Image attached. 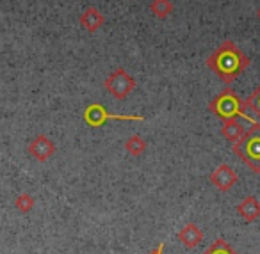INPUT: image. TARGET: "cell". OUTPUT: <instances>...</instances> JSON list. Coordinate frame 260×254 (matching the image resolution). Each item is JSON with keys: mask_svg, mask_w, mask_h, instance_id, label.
I'll list each match as a JSON object with an SVG mask.
<instances>
[{"mask_svg": "<svg viewBox=\"0 0 260 254\" xmlns=\"http://www.w3.org/2000/svg\"><path fill=\"white\" fill-rule=\"evenodd\" d=\"M207 66L224 84H232L249 66V57L234 43L226 40L207 57Z\"/></svg>", "mask_w": 260, "mask_h": 254, "instance_id": "1", "label": "cell"}, {"mask_svg": "<svg viewBox=\"0 0 260 254\" xmlns=\"http://www.w3.org/2000/svg\"><path fill=\"white\" fill-rule=\"evenodd\" d=\"M209 111L214 116H217L221 121L230 118H242L248 123H255L251 119V116L248 114V108L244 107V101L241 100V96L232 87H224L214 100H210Z\"/></svg>", "mask_w": 260, "mask_h": 254, "instance_id": "2", "label": "cell"}, {"mask_svg": "<svg viewBox=\"0 0 260 254\" xmlns=\"http://www.w3.org/2000/svg\"><path fill=\"white\" fill-rule=\"evenodd\" d=\"M232 151L251 169L255 174L260 172V123H251V128L242 133L237 142L232 144Z\"/></svg>", "mask_w": 260, "mask_h": 254, "instance_id": "3", "label": "cell"}, {"mask_svg": "<svg viewBox=\"0 0 260 254\" xmlns=\"http://www.w3.org/2000/svg\"><path fill=\"white\" fill-rule=\"evenodd\" d=\"M138 82L134 77H130L125 68H118L105 79L104 87L116 98V100H125L132 91L136 89Z\"/></svg>", "mask_w": 260, "mask_h": 254, "instance_id": "4", "label": "cell"}, {"mask_svg": "<svg viewBox=\"0 0 260 254\" xmlns=\"http://www.w3.org/2000/svg\"><path fill=\"white\" fill-rule=\"evenodd\" d=\"M109 119H119V121H145V116H125V114H111V112L105 111L104 105L100 103H93L84 111V121L89 126L94 128H100L104 126L105 121Z\"/></svg>", "mask_w": 260, "mask_h": 254, "instance_id": "5", "label": "cell"}, {"mask_svg": "<svg viewBox=\"0 0 260 254\" xmlns=\"http://www.w3.org/2000/svg\"><path fill=\"white\" fill-rule=\"evenodd\" d=\"M210 183L214 185V189H217L219 192H228L239 183V174L234 171V167L228 164H219L209 176Z\"/></svg>", "mask_w": 260, "mask_h": 254, "instance_id": "6", "label": "cell"}, {"mask_svg": "<svg viewBox=\"0 0 260 254\" xmlns=\"http://www.w3.org/2000/svg\"><path fill=\"white\" fill-rule=\"evenodd\" d=\"M29 153L36 158L38 162H45L55 153V146L48 137L45 135H38L36 139L30 142L29 146Z\"/></svg>", "mask_w": 260, "mask_h": 254, "instance_id": "7", "label": "cell"}, {"mask_svg": "<svg viewBox=\"0 0 260 254\" xmlns=\"http://www.w3.org/2000/svg\"><path fill=\"white\" fill-rule=\"evenodd\" d=\"M237 213L248 224L260 219V201L255 196H246L241 203L237 204Z\"/></svg>", "mask_w": 260, "mask_h": 254, "instance_id": "8", "label": "cell"}, {"mask_svg": "<svg viewBox=\"0 0 260 254\" xmlns=\"http://www.w3.org/2000/svg\"><path fill=\"white\" fill-rule=\"evenodd\" d=\"M177 236H178V240H180V242L187 247V249H194V247H198L200 243H202L203 231L198 228V224H194V222H189V224H185L184 228L178 231Z\"/></svg>", "mask_w": 260, "mask_h": 254, "instance_id": "9", "label": "cell"}, {"mask_svg": "<svg viewBox=\"0 0 260 254\" xmlns=\"http://www.w3.org/2000/svg\"><path fill=\"white\" fill-rule=\"evenodd\" d=\"M79 22L84 30H87V32H96V30L105 23V16L100 13V9L91 6V8H87L86 11L80 15Z\"/></svg>", "mask_w": 260, "mask_h": 254, "instance_id": "10", "label": "cell"}, {"mask_svg": "<svg viewBox=\"0 0 260 254\" xmlns=\"http://www.w3.org/2000/svg\"><path fill=\"white\" fill-rule=\"evenodd\" d=\"M244 126L239 123V118H230V119H223V126H221V133L228 142H237L239 139L244 133Z\"/></svg>", "mask_w": 260, "mask_h": 254, "instance_id": "11", "label": "cell"}, {"mask_svg": "<svg viewBox=\"0 0 260 254\" xmlns=\"http://www.w3.org/2000/svg\"><path fill=\"white\" fill-rule=\"evenodd\" d=\"M173 11L175 6L171 0H152L150 2V13L159 20H166Z\"/></svg>", "mask_w": 260, "mask_h": 254, "instance_id": "12", "label": "cell"}, {"mask_svg": "<svg viewBox=\"0 0 260 254\" xmlns=\"http://www.w3.org/2000/svg\"><path fill=\"white\" fill-rule=\"evenodd\" d=\"M125 150L126 153H130L132 157H141L143 153L146 151V140L143 139L141 135H130L125 142Z\"/></svg>", "mask_w": 260, "mask_h": 254, "instance_id": "13", "label": "cell"}, {"mask_svg": "<svg viewBox=\"0 0 260 254\" xmlns=\"http://www.w3.org/2000/svg\"><path fill=\"white\" fill-rule=\"evenodd\" d=\"M203 254H239L224 238H217Z\"/></svg>", "mask_w": 260, "mask_h": 254, "instance_id": "14", "label": "cell"}, {"mask_svg": "<svg viewBox=\"0 0 260 254\" xmlns=\"http://www.w3.org/2000/svg\"><path fill=\"white\" fill-rule=\"evenodd\" d=\"M242 101H244V107L249 108V111H253V114H256V118L260 119V86Z\"/></svg>", "mask_w": 260, "mask_h": 254, "instance_id": "15", "label": "cell"}, {"mask_svg": "<svg viewBox=\"0 0 260 254\" xmlns=\"http://www.w3.org/2000/svg\"><path fill=\"white\" fill-rule=\"evenodd\" d=\"M32 206H34V199L29 194H22V196L16 199V208H18L20 211H23V213L32 210Z\"/></svg>", "mask_w": 260, "mask_h": 254, "instance_id": "16", "label": "cell"}, {"mask_svg": "<svg viewBox=\"0 0 260 254\" xmlns=\"http://www.w3.org/2000/svg\"><path fill=\"white\" fill-rule=\"evenodd\" d=\"M164 249H166V243H164V242H160L159 245H157L155 249H153L150 254H164Z\"/></svg>", "mask_w": 260, "mask_h": 254, "instance_id": "17", "label": "cell"}, {"mask_svg": "<svg viewBox=\"0 0 260 254\" xmlns=\"http://www.w3.org/2000/svg\"><path fill=\"white\" fill-rule=\"evenodd\" d=\"M256 15H258V20H260V8H258V11H256Z\"/></svg>", "mask_w": 260, "mask_h": 254, "instance_id": "18", "label": "cell"}]
</instances>
